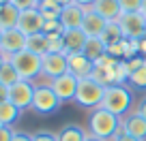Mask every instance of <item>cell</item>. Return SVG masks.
I'll return each instance as SVG.
<instances>
[{
  "mask_svg": "<svg viewBox=\"0 0 146 141\" xmlns=\"http://www.w3.org/2000/svg\"><path fill=\"white\" fill-rule=\"evenodd\" d=\"M101 41L105 43V45H114V43H120L123 41V30H120L118 22H108V26L103 28V32H101Z\"/></svg>",
  "mask_w": 146,
  "mask_h": 141,
  "instance_id": "23",
  "label": "cell"
},
{
  "mask_svg": "<svg viewBox=\"0 0 146 141\" xmlns=\"http://www.w3.org/2000/svg\"><path fill=\"white\" fill-rule=\"evenodd\" d=\"M82 19H84V7L75 5V2L62 7V13H60V24H62L64 30L80 28V26H82Z\"/></svg>",
  "mask_w": 146,
  "mask_h": 141,
  "instance_id": "16",
  "label": "cell"
},
{
  "mask_svg": "<svg viewBox=\"0 0 146 141\" xmlns=\"http://www.w3.org/2000/svg\"><path fill=\"white\" fill-rule=\"evenodd\" d=\"M43 32H45V34H62L64 28H62V24H60V19H45Z\"/></svg>",
  "mask_w": 146,
  "mask_h": 141,
  "instance_id": "29",
  "label": "cell"
},
{
  "mask_svg": "<svg viewBox=\"0 0 146 141\" xmlns=\"http://www.w3.org/2000/svg\"><path fill=\"white\" fill-rule=\"evenodd\" d=\"M82 54L86 56L88 60L97 62L99 58H103V56L108 54V45H105V43L101 41L99 37H95V39H88V41H86V45H84V51H82Z\"/></svg>",
  "mask_w": 146,
  "mask_h": 141,
  "instance_id": "20",
  "label": "cell"
},
{
  "mask_svg": "<svg viewBox=\"0 0 146 141\" xmlns=\"http://www.w3.org/2000/svg\"><path fill=\"white\" fill-rule=\"evenodd\" d=\"M26 49L32 51L36 56H45L47 54V34L45 32H36V34H30L26 39Z\"/></svg>",
  "mask_w": 146,
  "mask_h": 141,
  "instance_id": "21",
  "label": "cell"
},
{
  "mask_svg": "<svg viewBox=\"0 0 146 141\" xmlns=\"http://www.w3.org/2000/svg\"><path fill=\"white\" fill-rule=\"evenodd\" d=\"M32 98H35V86L32 81H26V79H19L15 86L9 88V100L19 107V109H32Z\"/></svg>",
  "mask_w": 146,
  "mask_h": 141,
  "instance_id": "7",
  "label": "cell"
},
{
  "mask_svg": "<svg viewBox=\"0 0 146 141\" xmlns=\"http://www.w3.org/2000/svg\"><path fill=\"white\" fill-rule=\"evenodd\" d=\"M15 135V131L11 126H0V141H11Z\"/></svg>",
  "mask_w": 146,
  "mask_h": 141,
  "instance_id": "33",
  "label": "cell"
},
{
  "mask_svg": "<svg viewBox=\"0 0 146 141\" xmlns=\"http://www.w3.org/2000/svg\"><path fill=\"white\" fill-rule=\"evenodd\" d=\"M7 60H9V58H7V56H5V54H0V68L5 66V62H7Z\"/></svg>",
  "mask_w": 146,
  "mask_h": 141,
  "instance_id": "40",
  "label": "cell"
},
{
  "mask_svg": "<svg viewBox=\"0 0 146 141\" xmlns=\"http://www.w3.org/2000/svg\"><path fill=\"white\" fill-rule=\"evenodd\" d=\"M69 73V64H67V54H45L43 56V71L41 75H45V77L56 79L60 77V75Z\"/></svg>",
  "mask_w": 146,
  "mask_h": 141,
  "instance_id": "11",
  "label": "cell"
},
{
  "mask_svg": "<svg viewBox=\"0 0 146 141\" xmlns=\"http://www.w3.org/2000/svg\"><path fill=\"white\" fill-rule=\"evenodd\" d=\"M120 120L123 118H118L112 111L99 107V109L90 111V115H88V131H90L92 137L108 141L120 132Z\"/></svg>",
  "mask_w": 146,
  "mask_h": 141,
  "instance_id": "1",
  "label": "cell"
},
{
  "mask_svg": "<svg viewBox=\"0 0 146 141\" xmlns=\"http://www.w3.org/2000/svg\"><path fill=\"white\" fill-rule=\"evenodd\" d=\"M0 81L5 83V86H9V88L19 81V75H17V71H15V66L11 64V60H7L5 66L0 68Z\"/></svg>",
  "mask_w": 146,
  "mask_h": 141,
  "instance_id": "25",
  "label": "cell"
},
{
  "mask_svg": "<svg viewBox=\"0 0 146 141\" xmlns=\"http://www.w3.org/2000/svg\"><path fill=\"white\" fill-rule=\"evenodd\" d=\"M7 2H11V0H0V7H2V5H7Z\"/></svg>",
  "mask_w": 146,
  "mask_h": 141,
  "instance_id": "44",
  "label": "cell"
},
{
  "mask_svg": "<svg viewBox=\"0 0 146 141\" xmlns=\"http://www.w3.org/2000/svg\"><path fill=\"white\" fill-rule=\"evenodd\" d=\"M78 83H80V79L75 77V75L64 73V75H60V77L52 79V81H50V86H52V90L56 92V96H58V98L62 100V103H69V100H75Z\"/></svg>",
  "mask_w": 146,
  "mask_h": 141,
  "instance_id": "9",
  "label": "cell"
},
{
  "mask_svg": "<svg viewBox=\"0 0 146 141\" xmlns=\"http://www.w3.org/2000/svg\"><path fill=\"white\" fill-rule=\"evenodd\" d=\"M43 24H45V19H43L39 9H26L19 13L17 28L26 37H30V34H36V32H43Z\"/></svg>",
  "mask_w": 146,
  "mask_h": 141,
  "instance_id": "10",
  "label": "cell"
},
{
  "mask_svg": "<svg viewBox=\"0 0 146 141\" xmlns=\"http://www.w3.org/2000/svg\"><path fill=\"white\" fill-rule=\"evenodd\" d=\"M118 26L123 30V37L129 41H142L146 37V17L135 11V13H123L118 19Z\"/></svg>",
  "mask_w": 146,
  "mask_h": 141,
  "instance_id": "6",
  "label": "cell"
},
{
  "mask_svg": "<svg viewBox=\"0 0 146 141\" xmlns=\"http://www.w3.org/2000/svg\"><path fill=\"white\" fill-rule=\"evenodd\" d=\"M11 141H32V135H28V132H22V131H15L13 139Z\"/></svg>",
  "mask_w": 146,
  "mask_h": 141,
  "instance_id": "34",
  "label": "cell"
},
{
  "mask_svg": "<svg viewBox=\"0 0 146 141\" xmlns=\"http://www.w3.org/2000/svg\"><path fill=\"white\" fill-rule=\"evenodd\" d=\"M114 75H116V83L129 81V66H127V60H118V62L114 64Z\"/></svg>",
  "mask_w": 146,
  "mask_h": 141,
  "instance_id": "28",
  "label": "cell"
},
{
  "mask_svg": "<svg viewBox=\"0 0 146 141\" xmlns=\"http://www.w3.org/2000/svg\"><path fill=\"white\" fill-rule=\"evenodd\" d=\"M56 139L58 141H84L86 139V132H84L78 124H64V126L56 132Z\"/></svg>",
  "mask_w": 146,
  "mask_h": 141,
  "instance_id": "22",
  "label": "cell"
},
{
  "mask_svg": "<svg viewBox=\"0 0 146 141\" xmlns=\"http://www.w3.org/2000/svg\"><path fill=\"white\" fill-rule=\"evenodd\" d=\"M67 64H69V73L75 75L78 79L90 77L92 71H95V62L88 60L82 51H78V54H69L67 56Z\"/></svg>",
  "mask_w": 146,
  "mask_h": 141,
  "instance_id": "14",
  "label": "cell"
},
{
  "mask_svg": "<svg viewBox=\"0 0 146 141\" xmlns=\"http://www.w3.org/2000/svg\"><path fill=\"white\" fill-rule=\"evenodd\" d=\"M56 2H58V5H62V7H67V5H71L73 0H56Z\"/></svg>",
  "mask_w": 146,
  "mask_h": 141,
  "instance_id": "42",
  "label": "cell"
},
{
  "mask_svg": "<svg viewBox=\"0 0 146 141\" xmlns=\"http://www.w3.org/2000/svg\"><path fill=\"white\" fill-rule=\"evenodd\" d=\"M123 13H135L142 9V0H118Z\"/></svg>",
  "mask_w": 146,
  "mask_h": 141,
  "instance_id": "30",
  "label": "cell"
},
{
  "mask_svg": "<svg viewBox=\"0 0 146 141\" xmlns=\"http://www.w3.org/2000/svg\"><path fill=\"white\" fill-rule=\"evenodd\" d=\"M75 5H80V7H92L95 5V0H73Z\"/></svg>",
  "mask_w": 146,
  "mask_h": 141,
  "instance_id": "38",
  "label": "cell"
},
{
  "mask_svg": "<svg viewBox=\"0 0 146 141\" xmlns=\"http://www.w3.org/2000/svg\"><path fill=\"white\" fill-rule=\"evenodd\" d=\"M140 13L146 17V0H142V9H140Z\"/></svg>",
  "mask_w": 146,
  "mask_h": 141,
  "instance_id": "41",
  "label": "cell"
},
{
  "mask_svg": "<svg viewBox=\"0 0 146 141\" xmlns=\"http://www.w3.org/2000/svg\"><path fill=\"white\" fill-rule=\"evenodd\" d=\"M92 11H97L105 22H118L120 15H123V9H120L118 0H95Z\"/></svg>",
  "mask_w": 146,
  "mask_h": 141,
  "instance_id": "17",
  "label": "cell"
},
{
  "mask_svg": "<svg viewBox=\"0 0 146 141\" xmlns=\"http://www.w3.org/2000/svg\"><path fill=\"white\" fill-rule=\"evenodd\" d=\"M131 105H133V94L123 83H114V86L105 88L103 100H101V107H103V109L112 111V113L118 115V118H125V115L129 113V109H131Z\"/></svg>",
  "mask_w": 146,
  "mask_h": 141,
  "instance_id": "2",
  "label": "cell"
},
{
  "mask_svg": "<svg viewBox=\"0 0 146 141\" xmlns=\"http://www.w3.org/2000/svg\"><path fill=\"white\" fill-rule=\"evenodd\" d=\"M11 5H15L19 11H26V9H36L39 0H11Z\"/></svg>",
  "mask_w": 146,
  "mask_h": 141,
  "instance_id": "31",
  "label": "cell"
},
{
  "mask_svg": "<svg viewBox=\"0 0 146 141\" xmlns=\"http://www.w3.org/2000/svg\"><path fill=\"white\" fill-rule=\"evenodd\" d=\"M140 56H142V58H146V37L140 41Z\"/></svg>",
  "mask_w": 146,
  "mask_h": 141,
  "instance_id": "39",
  "label": "cell"
},
{
  "mask_svg": "<svg viewBox=\"0 0 146 141\" xmlns=\"http://www.w3.org/2000/svg\"><path fill=\"white\" fill-rule=\"evenodd\" d=\"M5 100H9V86L0 81V103H5Z\"/></svg>",
  "mask_w": 146,
  "mask_h": 141,
  "instance_id": "35",
  "label": "cell"
},
{
  "mask_svg": "<svg viewBox=\"0 0 146 141\" xmlns=\"http://www.w3.org/2000/svg\"><path fill=\"white\" fill-rule=\"evenodd\" d=\"M62 41H64V54H78V51H84V45H86L88 37L84 34L82 28H71V30L62 32Z\"/></svg>",
  "mask_w": 146,
  "mask_h": 141,
  "instance_id": "15",
  "label": "cell"
},
{
  "mask_svg": "<svg viewBox=\"0 0 146 141\" xmlns=\"http://www.w3.org/2000/svg\"><path fill=\"white\" fill-rule=\"evenodd\" d=\"M0 39H2V30H0Z\"/></svg>",
  "mask_w": 146,
  "mask_h": 141,
  "instance_id": "45",
  "label": "cell"
},
{
  "mask_svg": "<svg viewBox=\"0 0 146 141\" xmlns=\"http://www.w3.org/2000/svg\"><path fill=\"white\" fill-rule=\"evenodd\" d=\"M129 83L133 90H146V64L129 73Z\"/></svg>",
  "mask_w": 146,
  "mask_h": 141,
  "instance_id": "26",
  "label": "cell"
},
{
  "mask_svg": "<svg viewBox=\"0 0 146 141\" xmlns=\"http://www.w3.org/2000/svg\"><path fill=\"white\" fill-rule=\"evenodd\" d=\"M84 141H103V139H97V137H92V135H86V139Z\"/></svg>",
  "mask_w": 146,
  "mask_h": 141,
  "instance_id": "43",
  "label": "cell"
},
{
  "mask_svg": "<svg viewBox=\"0 0 146 141\" xmlns=\"http://www.w3.org/2000/svg\"><path fill=\"white\" fill-rule=\"evenodd\" d=\"M9 60L15 66L19 79H26V81H32V79L39 77L41 71H43V56H36V54H32V51H28V49L13 54Z\"/></svg>",
  "mask_w": 146,
  "mask_h": 141,
  "instance_id": "3",
  "label": "cell"
},
{
  "mask_svg": "<svg viewBox=\"0 0 146 141\" xmlns=\"http://www.w3.org/2000/svg\"><path fill=\"white\" fill-rule=\"evenodd\" d=\"M108 26L103 17H101L97 11H92V7H84V19H82V30L88 39H95V37H101L103 28Z\"/></svg>",
  "mask_w": 146,
  "mask_h": 141,
  "instance_id": "12",
  "label": "cell"
},
{
  "mask_svg": "<svg viewBox=\"0 0 146 141\" xmlns=\"http://www.w3.org/2000/svg\"><path fill=\"white\" fill-rule=\"evenodd\" d=\"M32 141H58L56 132H47V131H39L32 135Z\"/></svg>",
  "mask_w": 146,
  "mask_h": 141,
  "instance_id": "32",
  "label": "cell"
},
{
  "mask_svg": "<svg viewBox=\"0 0 146 141\" xmlns=\"http://www.w3.org/2000/svg\"><path fill=\"white\" fill-rule=\"evenodd\" d=\"M105 88L92 77H84L78 83V92H75V103L84 109H99L101 100H103Z\"/></svg>",
  "mask_w": 146,
  "mask_h": 141,
  "instance_id": "4",
  "label": "cell"
},
{
  "mask_svg": "<svg viewBox=\"0 0 146 141\" xmlns=\"http://www.w3.org/2000/svg\"><path fill=\"white\" fill-rule=\"evenodd\" d=\"M36 9L41 11L43 19H60V13H62V5H58L56 0H41Z\"/></svg>",
  "mask_w": 146,
  "mask_h": 141,
  "instance_id": "24",
  "label": "cell"
},
{
  "mask_svg": "<svg viewBox=\"0 0 146 141\" xmlns=\"http://www.w3.org/2000/svg\"><path fill=\"white\" fill-rule=\"evenodd\" d=\"M19 13H22V11H19L15 5H11V2H7V5H2V7H0V30L17 28Z\"/></svg>",
  "mask_w": 146,
  "mask_h": 141,
  "instance_id": "18",
  "label": "cell"
},
{
  "mask_svg": "<svg viewBox=\"0 0 146 141\" xmlns=\"http://www.w3.org/2000/svg\"><path fill=\"white\" fill-rule=\"evenodd\" d=\"M118 141H140V139H135V137H131V135H127V132L120 131L118 132Z\"/></svg>",
  "mask_w": 146,
  "mask_h": 141,
  "instance_id": "37",
  "label": "cell"
},
{
  "mask_svg": "<svg viewBox=\"0 0 146 141\" xmlns=\"http://www.w3.org/2000/svg\"><path fill=\"white\" fill-rule=\"evenodd\" d=\"M62 100L56 96L52 86H36L35 88V98H32V111L39 115H52L60 109Z\"/></svg>",
  "mask_w": 146,
  "mask_h": 141,
  "instance_id": "5",
  "label": "cell"
},
{
  "mask_svg": "<svg viewBox=\"0 0 146 141\" xmlns=\"http://www.w3.org/2000/svg\"><path fill=\"white\" fill-rule=\"evenodd\" d=\"M26 34L19 28H9L2 30V39H0V54H5L7 58H11L13 54L26 49Z\"/></svg>",
  "mask_w": 146,
  "mask_h": 141,
  "instance_id": "8",
  "label": "cell"
},
{
  "mask_svg": "<svg viewBox=\"0 0 146 141\" xmlns=\"http://www.w3.org/2000/svg\"><path fill=\"white\" fill-rule=\"evenodd\" d=\"M47 54H64L62 34H47Z\"/></svg>",
  "mask_w": 146,
  "mask_h": 141,
  "instance_id": "27",
  "label": "cell"
},
{
  "mask_svg": "<svg viewBox=\"0 0 146 141\" xmlns=\"http://www.w3.org/2000/svg\"><path fill=\"white\" fill-rule=\"evenodd\" d=\"M120 131L140 139V141H146V120L137 111H131V113H127L120 120Z\"/></svg>",
  "mask_w": 146,
  "mask_h": 141,
  "instance_id": "13",
  "label": "cell"
},
{
  "mask_svg": "<svg viewBox=\"0 0 146 141\" xmlns=\"http://www.w3.org/2000/svg\"><path fill=\"white\" fill-rule=\"evenodd\" d=\"M135 111H137V113H140L142 118L146 120V96H144V98L140 100V103H137V109H135Z\"/></svg>",
  "mask_w": 146,
  "mask_h": 141,
  "instance_id": "36",
  "label": "cell"
},
{
  "mask_svg": "<svg viewBox=\"0 0 146 141\" xmlns=\"http://www.w3.org/2000/svg\"><path fill=\"white\" fill-rule=\"evenodd\" d=\"M19 115H22V109L15 107L11 100L0 103V126H13L19 120Z\"/></svg>",
  "mask_w": 146,
  "mask_h": 141,
  "instance_id": "19",
  "label": "cell"
}]
</instances>
